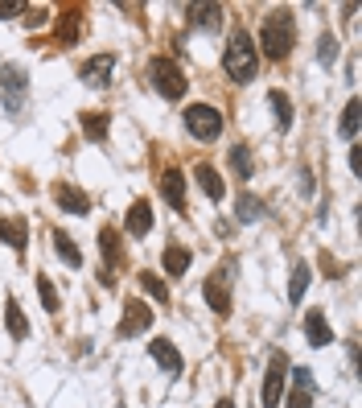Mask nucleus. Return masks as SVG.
Instances as JSON below:
<instances>
[{"instance_id": "obj_1", "label": "nucleus", "mask_w": 362, "mask_h": 408, "mask_svg": "<svg viewBox=\"0 0 362 408\" xmlns=\"http://www.w3.org/2000/svg\"><path fill=\"white\" fill-rule=\"evenodd\" d=\"M293 45H297V17L289 8H268L264 29H260V50L268 58H289Z\"/></svg>"}, {"instance_id": "obj_2", "label": "nucleus", "mask_w": 362, "mask_h": 408, "mask_svg": "<svg viewBox=\"0 0 362 408\" xmlns=\"http://www.w3.org/2000/svg\"><path fill=\"white\" fill-rule=\"evenodd\" d=\"M223 70H227L235 83H251V78L260 74V54H256V45H251V37H247L243 29H235V33L227 37V50H223Z\"/></svg>"}, {"instance_id": "obj_3", "label": "nucleus", "mask_w": 362, "mask_h": 408, "mask_svg": "<svg viewBox=\"0 0 362 408\" xmlns=\"http://www.w3.org/2000/svg\"><path fill=\"white\" fill-rule=\"evenodd\" d=\"M185 132L194 136V140H218L223 136V116L210 107V103H190L185 107Z\"/></svg>"}, {"instance_id": "obj_4", "label": "nucleus", "mask_w": 362, "mask_h": 408, "mask_svg": "<svg viewBox=\"0 0 362 408\" xmlns=\"http://www.w3.org/2000/svg\"><path fill=\"white\" fill-rule=\"evenodd\" d=\"M148 74H152V87H157V95H165V99H181L185 95V74H181V66L173 62V58H152V66H148Z\"/></svg>"}, {"instance_id": "obj_5", "label": "nucleus", "mask_w": 362, "mask_h": 408, "mask_svg": "<svg viewBox=\"0 0 362 408\" xmlns=\"http://www.w3.org/2000/svg\"><path fill=\"white\" fill-rule=\"evenodd\" d=\"M284 372H289L284 355H280V351H272V363H268V376H264V388H260V400H264V408H276V405H280V396H284Z\"/></svg>"}, {"instance_id": "obj_6", "label": "nucleus", "mask_w": 362, "mask_h": 408, "mask_svg": "<svg viewBox=\"0 0 362 408\" xmlns=\"http://www.w3.org/2000/svg\"><path fill=\"white\" fill-rule=\"evenodd\" d=\"M148 326H152V310H148L144 301L128 297V301H124V322H120V339H136V334H144Z\"/></svg>"}, {"instance_id": "obj_7", "label": "nucleus", "mask_w": 362, "mask_h": 408, "mask_svg": "<svg viewBox=\"0 0 362 408\" xmlns=\"http://www.w3.org/2000/svg\"><path fill=\"white\" fill-rule=\"evenodd\" d=\"M0 87H4V111H21L25 107V70L21 66H4L0 70Z\"/></svg>"}, {"instance_id": "obj_8", "label": "nucleus", "mask_w": 362, "mask_h": 408, "mask_svg": "<svg viewBox=\"0 0 362 408\" xmlns=\"http://www.w3.org/2000/svg\"><path fill=\"white\" fill-rule=\"evenodd\" d=\"M111 70H115V58H111V54H95V58H87V62L78 66V78H82L87 87H107Z\"/></svg>"}, {"instance_id": "obj_9", "label": "nucleus", "mask_w": 362, "mask_h": 408, "mask_svg": "<svg viewBox=\"0 0 362 408\" xmlns=\"http://www.w3.org/2000/svg\"><path fill=\"white\" fill-rule=\"evenodd\" d=\"M148 227H152V206H148V198H136L124 215V235L140 239V235H148Z\"/></svg>"}, {"instance_id": "obj_10", "label": "nucleus", "mask_w": 362, "mask_h": 408, "mask_svg": "<svg viewBox=\"0 0 362 408\" xmlns=\"http://www.w3.org/2000/svg\"><path fill=\"white\" fill-rule=\"evenodd\" d=\"M305 339H309V347H330L334 343V330H330V322H326L321 310H309L305 314Z\"/></svg>"}, {"instance_id": "obj_11", "label": "nucleus", "mask_w": 362, "mask_h": 408, "mask_svg": "<svg viewBox=\"0 0 362 408\" xmlns=\"http://www.w3.org/2000/svg\"><path fill=\"white\" fill-rule=\"evenodd\" d=\"M161 194L169 198L173 211H185V178H181V169H165L161 173Z\"/></svg>"}, {"instance_id": "obj_12", "label": "nucleus", "mask_w": 362, "mask_h": 408, "mask_svg": "<svg viewBox=\"0 0 362 408\" xmlns=\"http://www.w3.org/2000/svg\"><path fill=\"white\" fill-rule=\"evenodd\" d=\"M54 198H58V206L70 211V215H87V211H91V198H87L78 186H54Z\"/></svg>"}, {"instance_id": "obj_13", "label": "nucleus", "mask_w": 362, "mask_h": 408, "mask_svg": "<svg viewBox=\"0 0 362 408\" xmlns=\"http://www.w3.org/2000/svg\"><path fill=\"white\" fill-rule=\"evenodd\" d=\"M190 248H181V244H169L165 252H161V268L169 272V277H185L190 272Z\"/></svg>"}, {"instance_id": "obj_14", "label": "nucleus", "mask_w": 362, "mask_h": 408, "mask_svg": "<svg viewBox=\"0 0 362 408\" xmlns=\"http://www.w3.org/2000/svg\"><path fill=\"white\" fill-rule=\"evenodd\" d=\"M148 351H152V359H157L169 376H181V367H185V363H181V355H177V347H173L169 339H152V347H148Z\"/></svg>"}, {"instance_id": "obj_15", "label": "nucleus", "mask_w": 362, "mask_h": 408, "mask_svg": "<svg viewBox=\"0 0 362 408\" xmlns=\"http://www.w3.org/2000/svg\"><path fill=\"white\" fill-rule=\"evenodd\" d=\"M206 301H210L214 314H231V293H227V277L223 272L206 281Z\"/></svg>"}, {"instance_id": "obj_16", "label": "nucleus", "mask_w": 362, "mask_h": 408, "mask_svg": "<svg viewBox=\"0 0 362 408\" xmlns=\"http://www.w3.org/2000/svg\"><path fill=\"white\" fill-rule=\"evenodd\" d=\"M309 285H313V268H309L305 260H297V264H293V285H289V301H293V305H301V297L309 293Z\"/></svg>"}, {"instance_id": "obj_17", "label": "nucleus", "mask_w": 362, "mask_h": 408, "mask_svg": "<svg viewBox=\"0 0 362 408\" xmlns=\"http://www.w3.org/2000/svg\"><path fill=\"white\" fill-rule=\"evenodd\" d=\"M194 178L202 182V190H206V198H214V202H223V194H227V186H223V178H218V173H214L210 165H202V161H198V165H194Z\"/></svg>"}, {"instance_id": "obj_18", "label": "nucleus", "mask_w": 362, "mask_h": 408, "mask_svg": "<svg viewBox=\"0 0 362 408\" xmlns=\"http://www.w3.org/2000/svg\"><path fill=\"white\" fill-rule=\"evenodd\" d=\"M0 239H8L16 252H25V248H29V227H25V219H0Z\"/></svg>"}, {"instance_id": "obj_19", "label": "nucleus", "mask_w": 362, "mask_h": 408, "mask_svg": "<svg viewBox=\"0 0 362 408\" xmlns=\"http://www.w3.org/2000/svg\"><path fill=\"white\" fill-rule=\"evenodd\" d=\"M264 211H268V202H264L260 194H239V198H235V215H239L243 223H256Z\"/></svg>"}, {"instance_id": "obj_20", "label": "nucleus", "mask_w": 362, "mask_h": 408, "mask_svg": "<svg viewBox=\"0 0 362 408\" xmlns=\"http://www.w3.org/2000/svg\"><path fill=\"white\" fill-rule=\"evenodd\" d=\"M99 256L107 260V264H120L124 256H120V231L115 227H103L99 231Z\"/></svg>"}, {"instance_id": "obj_21", "label": "nucleus", "mask_w": 362, "mask_h": 408, "mask_svg": "<svg viewBox=\"0 0 362 408\" xmlns=\"http://www.w3.org/2000/svg\"><path fill=\"white\" fill-rule=\"evenodd\" d=\"M54 248H58L62 264H70V268H78V264H82V252H78V244H74L66 231H54Z\"/></svg>"}, {"instance_id": "obj_22", "label": "nucleus", "mask_w": 362, "mask_h": 408, "mask_svg": "<svg viewBox=\"0 0 362 408\" xmlns=\"http://www.w3.org/2000/svg\"><path fill=\"white\" fill-rule=\"evenodd\" d=\"M190 12H194V25H202V29H218L223 25V4H194Z\"/></svg>"}, {"instance_id": "obj_23", "label": "nucleus", "mask_w": 362, "mask_h": 408, "mask_svg": "<svg viewBox=\"0 0 362 408\" xmlns=\"http://www.w3.org/2000/svg\"><path fill=\"white\" fill-rule=\"evenodd\" d=\"M78 120H82V136L87 140H103L107 136V116L103 111H82Z\"/></svg>"}, {"instance_id": "obj_24", "label": "nucleus", "mask_w": 362, "mask_h": 408, "mask_svg": "<svg viewBox=\"0 0 362 408\" xmlns=\"http://www.w3.org/2000/svg\"><path fill=\"white\" fill-rule=\"evenodd\" d=\"M4 318H8V334H12V339H25V334H29V322H25V314H21V305H16V297H8Z\"/></svg>"}, {"instance_id": "obj_25", "label": "nucleus", "mask_w": 362, "mask_h": 408, "mask_svg": "<svg viewBox=\"0 0 362 408\" xmlns=\"http://www.w3.org/2000/svg\"><path fill=\"white\" fill-rule=\"evenodd\" d=\"M140 289H144L148 297H157L161 305H169V285H165L157 272H140Z\"/></svg>"}, {"instance_id": "obj_26", "label": "nucleus", "mask_w": 362, "mask_h": 408, "mask_svg": "<svg viewBox=\"0 0 362 408\" xmlns=\"http://www.w3.org/2000/svg\"><path fill=\"white\" fill-rule=\"evenodd\" d=\"M338 132H342L346 140H354V136H359V99H350V103H346V111H342V124H338Z\"/></svg>"}, {"instance_id": "obj_27", "label": "nucleus", "mask_w": 362, "mask_h": 408, "mask_svg": "<svg viewBox=\"0 0 362 408\" xmlns=\"http://www.w3.org/2000/svg\"><path fill=\"white\" fill-rule=\"evenodd\" d=\"M268 99H272V107H276V124L289 128V124H293V103H289V95H284V91H272Z\"/></svg>"}, {"instance_id": "obj_28", "label": "nucleus", "mask_w": 362, "mask_h": 408, "mask_svg": "<svg viewBox=\"0 0 362 408\" xmlns=\"http://www.w3.org/2000/svg\"><path fill=\"white\" fill-rule=\"evenodd\" d=\"M231 169H235V173L243 178V182L251 178V153H247L243 144H235V149H231Z\"/></svg>"}, {"instance_id": "obj_29", "label": "nucleus", "mask_w": 362, "mask_h": 408, "mask_svg": "<svg viewBox=\"0 0 362 408\" xmlns=\"http://www.w3.org/2000/svg\"><path fill=\"white\" fill-rule=\"evenodd\" d=\"M37 293H41V305H45V314H58V293H54L49 277H37Z\"/></svg>"}, {"instance_id": "obj_30", "label": "nucleus", "mask_w": 362, "mask_h": 408, "mask_svg": "<svg viewBox=\"0 0 362 408\" xmlns=\"http://www.w3.org/2000/svg\"><path fill=\"white\" fill-rule=\"evenodd\" d=\"M289 408H313V392H309V388H293Z\"/></svg>"}, {"instance_id": "obj_31", "label": "nucleus", "mask_w": 362, "mask_h": 408, "mask_svg": "<svg viewBox=\"0 0 362 408\" xmlns=\"http://www.w3.org/2000/svg\"><path fill=\"white\" fill-rule=\"evenodd\" d=\"M293 384H297V388H309V392H313V372H309V367H297V372H293Z\"/></svg>"}, {"instance_id": "obj_32", "label": "nucleus", "mask_w": 362, "mask_h": 408, "mask_svg": "<svg viewBox=\"0 0 362 408\" xmlns=\"http://www.w3.org/2000/svg\"><path fill=\"white\" fill-rule=\"evenodd\" d=\"M16 12H25V4H0V21L4 17H16Z\"/></svg>"}, {"instance_id": "obj_33", "label": "nucleus", "mask_w": 362, "mask_h": 408, "mask_svg": "<svg viewBox=\"0 0 362 408\" xmlns=\"http://www.w3.org/2000/svg\"><path fill=\"white\" fill-rule=\"evenodd\" d=\"M350 169H354V173H359V169H362V153H359V144L350 149Z\"/></svg>"}, {"instance_id": "obj_34", "label": "nucleus", "mask_w": 362, "mask_h": 408, "mask_svg": "<svg viewBox=\"0 0 362 408\" xmlns=\"http://www.w3.org/2000/svg\"><path fill=\"white\" fill-rule=\"evenodd\" d=\"M214 408H235V400H231V396H227V400H218V405Z\"/></svg>"}]
</instances>
